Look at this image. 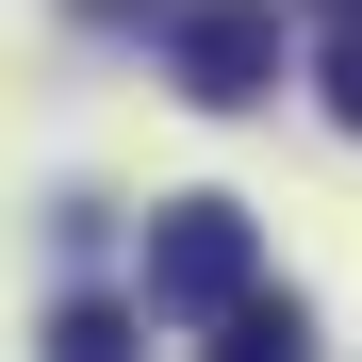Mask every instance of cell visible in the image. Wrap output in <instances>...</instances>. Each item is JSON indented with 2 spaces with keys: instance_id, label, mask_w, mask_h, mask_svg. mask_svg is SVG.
<instances>
[{
  "instance_id": "2",
  "label": "cell",
  "mask_w": 362,
  "mask_h": 362,
  "mask_svg": "<svg viewBox=\"0 0 362 362\" xmlns=\"http://www.w3.org/2000/svg\"><path fill=\"white\" fill-rule=\"evenodd\" d=\"M165 83L198 99V115L280 99V0H181V17H165Z\"/></svg>"
},
{
  "instance_id": "6",
  "label": "cell",
  "mask_w": 362,
  "mask_h": 362,
  "mask_svg": "<svg viewBox=\"0 0 362 362\" xmlns=\"http://www.w3.org/2000/svg\"><path fill=\"white\" fill-rule=\"evenodd\" d=\"M313 17H329V33H362V0H313Z\"/></svg>"
},
{
  "instance_id": "5",
  "label": "cell",
  "mask_w": 362,
  "mask_h": 362,
  "mask_svg": "<svg viewBox=\"0 0 362 362\" xmlns=\"http://www.w3.org/2000/svg\"><path fill=\"white\" fill-rule=\"evenodd\" d=\"M329 115L362 132V33H329Z\"/></svg>"
},
{
  "instance_id": "1",
  "label": "cell",
  "mask_w": 362,
  "mask_h": 362,
  "mask_svg": "<svg viewBox=\"0 0 362 362\" xmlns=\"http://www.w3.org/2000/svg\"><path fill=\"white\" fill-rule=\"evenodd\" d=\"M247 296H264L247 198H165V214H148V313H165V329H230Z\"/></svg>"
},
{
  "instance_id": "3",
  "label": "cell",
  "mask_w": 362,
  "mask_h": 362,
  "mask_svg": "<svg viewBox=\"0 0 362 362\" xmlns=\"http://www.w3.org/2000/svg\"><path fill=\"white\" fill-rule=\"evenodd\" d=\"M214 346H230V362H296V346H313V313H296V296H247Z\"/></svg>"
},
{
  "instance_id": "4",
  "label": "cell",
  "mask_w": 362,
  "mask_h": 362,
  "mask_svg": "<svg viewBox=\"0 0 362 362\" xmlns=\"http://www.w3.org/2000/svg\"><path fill=\"white\" fill-rule=\"evenodd\" d=\"M132 346V313H115V296H66V313H49V362H115Z\"/></svg>"
}]
</instances>
